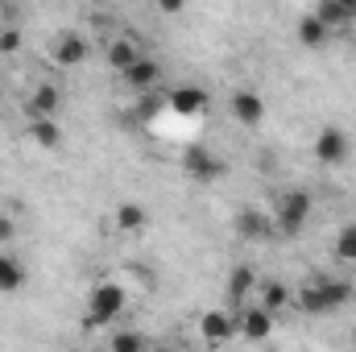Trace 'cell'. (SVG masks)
<instances>
[{
  "label": "cell",
  "instance_id": "cell-1",
  "mask_svg": "<svg viewBox=\"0 0 356 352\" xmlns=\"http://www.w3.org/2000/svg\"><path fill=\"white\" fill-rule=\"evenodd\" d=\"M311 216H315V195L302 186H282L269 203V220L277 237H298L311 224Z\"/></svg>",
  "mask_w": 356,
  "mask_h": 352
},
{
  "label": "cell",
  "instance_id": "cell-18",
  "mask_svg": "<svg viewBox=\"0 0 356 352\" xmlns=\"http://www.w3.org/2000/svg\"><path fill=\"white\" fill-rule=\"evenodd\" d=\"M257 303L269 307L273 315H282L286 307H294V286L282 278H266V282H257Z\"/></svg>",
  "mask_w": 356,
  "mask_h": 352
},
{
  "label": "cell",
  "instance_id": "cell-25",
  "mask_svg": "<svg viewBox=\"0 0 356 352\" xmlns=\"http://www.w3.org/2000/svg\"><path fill=\"white\" fill-rule=\"evenodd\" d=\"M323 290H327V298H332L336 311L353 303V282H344V278H323Z\"/></svg>",
  "mask_w": 356,
  "mask_h": 352
},
{
  "label": "cell",
  "instance_id": "cell-4",
  "mask_svg": "<svg viewBox=\"0 0 356 352\" xmlns=\"http://www.w3.org/2000/svg\"><path fill=\"white\" fill-rule=\"evenodd\" d=\"M311 154H315V162H319V166H344V162L353 158V137H348L344 129L327 125V129H319V133H315Z\"/></svg>",
  "mask_w": 356,
  "mask_h": 352
},
{
  "label": "cell",
  "instance_id": "cell-14",
  "mask_svg": "<svg viewBox=\"0 0 356 352\" xmlns=\"http://www.w3.org/2000/svg\"><path fill=\"white\" fill-rule=\"evenodd\" d=\"M112 228H116L120 237H141V232L149 228V207H145V203H116Z\"/></svg>",
  "mask_w": 356,
  "mask_h": 352
},
{
  "label": "cell",
  "instance_id": "cell-24",
  "mask_svg": "<svg viewBox=\"0 0 356 352\" xmlns=\"http://www.w3.org/2000/svg\"><path fill=\"white\" fill-rule=\"evenodd\" d=\"M336 257L344 265H356V220L336 232Z\"/></svg>",
  "mask_w": 356,
  "mask_h": 352
},
{
  "label": "cell",
  "instance_id": "cell-9",
  "mask_svg": "<svg viewBox=\"0 0 356 352\" xmlns=\"http://www.w3.org/2000/svg\"><path fill=\"white\" fill-rule=\"evenodd\" d=\"M199 332H203L207 344H232V340H236V315L224 311V307L203 311V315H199Z\"/></svg>",
  "mask_w": 356,
  "mask_h": 352
},
{
  "label": "cell",
  "instance_id": "cell-7",
  "mask_svg": "<svg viewBox=\"0 0 356 352\" xmlns=\"http://www.w3.org/2000/svg\"><path fill=\"white\" fill-rule=\"evenodd\" d=\"M228 116H232L236 125L253 129V125L266 120V99H261L253 88H236L232 95H228Z\"/></svg>",
  "mask_w": 356,
  "mask_h": 352
},
{
  "label": "cell",
  "instance_id": "cell-17",
  "mask_svg": "<svg viewBox=\"0 0 356 352\" xmlns=\"http://www.w3.org/2000/svg\"><path fill=\"white\" fill-rule=\"evenodd\" d=\"M25 282H29V269L13 253V245L0 249V294H17V290H25Z\"/></svg>",
  "mask_w": 356,
  "mask_h": 352
},
{
  "label": "cell",
  "instance_id": "cell-12",
  "mask_svg": "<svg viewBox=\"0 0 356 352\" xmlns=\"http://www.w3.org/2000/svg\"><path fill=\"white\" fill-rule=\"evenodd\" d=\"M166 108L178 116H203L207 112V91L195 88V83H178L166 91Z\"/></svg>",
  "mask_w": 356,
  "mask_h": 352
},
{
  "label": "cell",
  "instance_id": "cell-11",
  "mask_svg": "<svg viewBox=\"0 0 356 352\" xmlns=\"http://www.w3.org/2000/svg\"><path fill=\"white\" fill-rule=\"evenodd\" d=\"M182 175L191 182H216L224 175V162L211 154V150H186L182 154Z\"/></svg>",
  "mask_w": 356,
  "mask_h": 352
},
{
  "label": "cell",
  "instance_id": "cell-21",
  "mask_svg": "<svg viewBox=\"0 0 356 352\" xmlns=\"http://www.w3.org/2000/svg\"><path fill=\"white\" fill-rule=\"evenodd\" d=\"M311 13H315V17H319V21H323L332 33H340V29H348V25H353V13H348L340 0H319Z\"/></svg>",
  "mask_w": 356,
  "mask_h": 352
},
{
  "label": "cell",
  "instance_id": "cell-28",
  "mask_svg": "<svg viewBox=\"0 0 356 352\" xmlns=\"http://www.w3.org/2000/svg\"><path fill=\"white\" fill-rule=\"evenodd\" d=\"M340 4H344V8H348V13H353V8H356V0H340Z\"/></svg>",
  "mask_w": 356,
  "mask_h": 352
},
{
  "label": "cell",
  "instance_id": "cell-15",
  "mask_svg": "<svg viewBox=\"0 0 356 352\" xmlns=\"http://www.w3.org/2000/svg\"><path fill=\"white\" fill-rule=\"evenodd\" d=\"M25 112L29 116H58L63 112V88L58 83H33L29 99H25Z\"/></svg>",
  "mask_w": 356,
  "mask_h": 352
},
{
  "label": "cell",
  "instance_id": "cell-16",
  "mask_svg": "<svg viewBox=\"0 0 356 352\" xmlns=\"http://www.w3.org/2000/svg\"><path fill=\"white\" fill-rule=\"evenodd\" d=\"M257 269L253 265H232V273H228V303L232 307H241V303H249V298H257Z\"/></svg>",
  "mask_w": 356,
  "mask_h": 352
},
{
  "label": "cell",
  "instance_id": "cell-22",
  "mask_svg": "<svg viewBox=\"0 0 356 352\" xmlns=\"http://www.w3.org/2000/svg\"><path fill=\"white\" fill-rule=\"evenodd\" d=\"M104 344L112 352H141V349H149V336L145 332H108Z\"/></svg>",
  "mask_w": 356,
  "mask_h": 352
},
{
  "label": "cell",
  "instance_id": "cell-10",
  "mask_svg": "<svg viewBox=\"0 0 356 352\" xmlns=\"http://www.w3.org/2000/svg\"><path fill=\"white\" fill-rule=\"evenodd\" d=\"M232 232L241 237V241H269L273 237V220H269V211L261 207H241L236 211V220H232Z\"/></svg>",
  "mask_w": 356,
  "mask_h": 352
},
{
  "label": "cell",
  "instance_id": "cell-6",
  "mask_svg": "<svg viewBox=\"0 0 356 352\" xmlns=\"http://www.w3.org/2000/svg\"><path fill=\"white\" fill-rule=\"evenodd\" d=\"M141 54H149V50H145L133 33H112V38L104 42V63H108V71H116V75L129 71Z\"/></svg>",
  "mask_w": 356,
  "mask_h": 352
},
{
  "label": "cell",
  "instance_id": "cell-30",
  "mask_svg": "<svg viewBox=\"0 0 356 352\" xmlns=\"http://www.w3.org/2000/svg\"><path fill=\"white\" fill-rule=\"evenodd\" d=\"M353 344H356V332H353Z\"/></svg>",
  "mask_w": 356,
  "mask_h": 352
},
{
  "label": "cell",
  "instance_id": "cell-29",
  "mask_svg": "<svg viewBox=\"0 0 356 352\" xmlns=\"http://www.w3.org/2000/svg\"><path fill=\"white\" fill-rule=\"evenodd\" d=\"M353 25H356V8H353Z\"/></svg>",
  "mask_w": 356,
  "mask_h": 352
},
{
  "label": "cell",
  "instance_id": "cell-3",
  "mask_svg": "<svg viewBox=\"0 0 356 352\" xmlns=\"http://www.w3.org/2000/svg\"><path fill=\"white\" fill-rule=\"evenodd\" d=\"M232 315H236V336L249 340V344H266L269 336H273V328H277V315L269 307H261L257 298L232 307Z\"/></svg>",
  "mask_w": 356,
  "mask_h": 352
},
{
  "label": "cell",
  "instance_id": "cell-13",
  "mask_svg": "<svg viewBox=\"0 0 356 352\" xmlns=\"http://www.w3.org/2000/svg\"><path fill=\"white\" fill-rule=\"evenodd\" d=\"M294 307H298L302 315H332V311H336L332 298H327V290H323V278L294 286Z\"/></svg>",
  "mask_w": 356,
  "mask_h": 352
},
{
  "label": "cell",
  "instance_id": "cell-27",
  "mask_svg": "<svg viewBox=\"0 0 356 352\" xmlns=\"http://www.w3.org/2000/svg\"><path fill=\"white\" fill-rule=\"evenodd\" d=\"M186 4H191V0H154V8H158L162 17H178V13H186Z\"/></svg>",
  "mask_w": 356,
  "mask_h": 352
},
{
  "label": "cell",
  "instance_id": "cell-8",
  "mask_svg": "<svg viewBox=\"0 0 356 352\" xmlns=\"http://www.w3.org/2000/svg\"><path fill=\"white\" fill-rule=\"evenodd\" d=\"M120 79H124V88L137 91V95H145V91H158L162 83V63L154 58V54H141L129 71H120Z\"/></svg>",
  "mask_w": 356,
  "mask_h": 352
},
{
  "label": "cell",
  "instance_id": "cell-19",
  "mask_svg": "<svg viewBox=\"0 0 356 352\" xmlns=\"http://www.w3.org/2000/svg\"><path fill=\"white\" fill-rule=\"evenodd\" d=\"M29 141L46 154H54L63 145V129H58V116H29Z\"/></svg>",
  "mask_w": 356,
  "mask_h": 352
},
{
  "label": "cell",
  "instance_id": "cell-23",
  "mask_svg": "<svg viewBox=\"0 0 356 352\" xmlns=\"http://www.w3.org/2000/svg\"><path fill=\"white\" fill-rule=\"evenodd\" d=\"M21 46H25V33L17 29V21H4V25H0V58L21 54Z\"/></svg>",
  "mask_w": 356,
  "mask_h": 352
},
{
  "label": "cell",
  "instance_id": "cell-26",
  "mask_svg": "<svg viewBox=\"0 0 356 352\" xmlns=\"http://www.w3.org/2000/svg\"><path fill=\"white\" fill-rule=\"evenodd\" d=\"M13 241H17V220L8 211H0V249H8Z\"/></svg>",
  "mask_w": 356,
  "mask_h": 352
},
{
  "label": "cell",
  "instance_id": "cell-2",
  "mask_svg": "<svg viewBox=\"0 0 356 352\" xmlns=\"http://www.w3.org/2000/svg\"><path fill=\"white\" fill-rule=\"evenodd\" d=\"M124 311H129V290H124L120 282H95L88 290L83 323H88V328H108V323H116Z\"/></svg>",
  "mask_w": 356,
  "mask_h": 352
},
{
  "label": "cell",
  "instance_id": "cell-5",
  "mask_svg": "<svg viewBox=\"0 0 356 352\" xmlns=\"http://www.w3.org/2000/svg\"><path fill=\"white\" fill-rule=\"evenodd\" d=\"M50 63L54 67H63V71H75V67H83L88 63V54H91V42L79 33V29H63L54 42H50Z\"/></svg>",
  "mask_w": 356,
  "mask_h": 352
},
{
  "label": "cell",
  "instance_id": "cell-20",
  "mask_svg": "<svg viewBox=\"0 0 356 352\" xmlns=\"http://www.w3.org/2000/svg\"><path fill=\"white\" fill-rule=\"evenodd\" d=\"M294 38H298V46H307V50H323V46L332 42V29H327L315 13H302V17H298V29H294Z\"/></svg>",
  "mask_w": 356,
  "mask_h": 352
}]
</instances>
